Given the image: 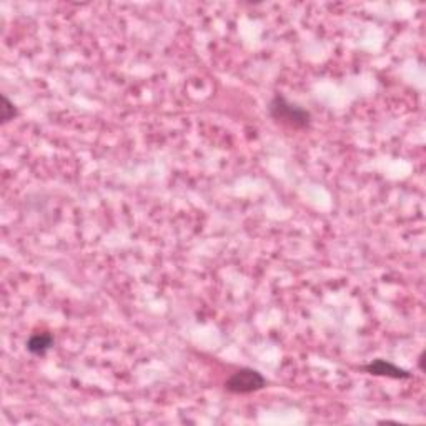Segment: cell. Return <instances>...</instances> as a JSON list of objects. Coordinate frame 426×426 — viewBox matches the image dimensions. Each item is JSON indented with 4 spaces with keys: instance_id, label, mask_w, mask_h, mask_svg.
<instances>
[{
    "instance_id": "5",
    "label": "cell",
    "mask_w": 426,
    "mask_h": 426,
    "mask_svg": "<svg viewBox=\"0 0 426 426\" xmlns=\"http://www.w3.org/2000/svg\"><path fill=\"white\" fill-rule=\"evenodd\" d=\"M18 115V110L13 102L9 100L7 95H2V115H0V120L2 123H9L11 120H13Z\"/></svg>"
},
{
    "instance_id": "1",
    "label": "cell",
    "mask_w": 426,
    "mask_h": 426,
    "mask_svg": "<svg viewBox=\"0 0 426 426\" xmlns=\"http://www.w3.org/2000/svg\"><path fill=\"white\" fill-rule=\"evenodd\" d=\"M268 113L275 122L284 123L291 128H306L312 123V113L308 110L298 107L296 103H291L284 95L276 94L268 103Z\"/></svg>"
},
{
    "instance_id": "2",
    "label": "cell",
    "mask_w": 426,
    "mask_h": 426,
    "mask_svg": "<svg viewBox=\"0 0 426 426\" xmlns=\"http://www.w3.org/2000/svg\"><path fill=\"white\" fill-rule=\"evenodd\" d=\"M267 386L265 376L253 368H242L237 370L225 381V390L233 395H250L260 391Z\"/></svg>"
},
{
    "instance_id": "3",
    "label": "cell",
    "mask_w": 426,
    "mask_h": 426,
    "mask_svg": "<svg viewBox=\"0 0 426 426\" xmlns=\"http://www.w3.org/2000/svg\"><path fill=\"white\" fill-rule=\"evenodd\" d=\"M368 375H375V376H386V378H393V380H408L411 378V373L403 370V368L393 365V363L388 360H381V358H376L368 363V365L363 366Z\"/></svg>"
},
{
    "instance_id": "4",
    "label": "cell",
    "mask_w": 426,
    "mask_h": 426,
    "mask_svg": "<svg viewBox=\"0 0 426 426\" xmlns=\"http://www.w3.org/2000/svg\"><path fill=\"white\" fill-rule=\"evenodd\" d=\"M54 335L50 333H33L30 338L27 340L26 348L27 352L33 357H44L47 352L52 350L54 347Z\"/></svg>"
}]
</instances>
